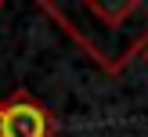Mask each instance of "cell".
<instances>
[{"label": "cell", "instance_id": "6da1fadb", "mask_svg": "<svg viewBox=\"0 0 148 137\" xmlns=\"http://www.w3.org/2000/svg\"><path fill=\"white\" fill-rule=\"evenodd\" d=\"M51 130L47 108L36 105L29 90H14L11 101H0V137H51Z\"/></svg>", "mask_w": 148, "mask_h": 137}, {"label": "cell", "instance_id": "7a4b0ae2", "mask_svg": "<svg viewBox=\"0 0 148 137\" xmlns=\"http://www.w3.org/2000/svg\"><path fill=\"white\" fill-rule=\"evenodd\" d=\"M141 58H145V65H148V47H145V50H141Z\"/></svg>", "mask_w": 148, "mask_h": 137}, {"label": "cell", "instance_id": "3957f363", "mask_svg": "<svg viewBox=\"0 0 148 137\" xmlns=\"http://www.w3.org/2000/svg\"><path fill=\"white\" fill-rule=\"evenodd\" d=\"M0 7H4V4H0Z\"/></svg>", "mask_w": 148, "mask_h": 137}]
</instances>
